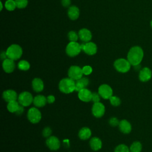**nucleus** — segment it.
Listing matches in <instances>:
<instances>
[{
  "label": "nucleus",
  "mask_w": 152,
  "mask_h": 152,
  "mask_svg": "<svg viewBox=\"0 0 152 152\" xmlns=\"http://www.w3.org/2000/svg\"><path fill=\"white\" fill-rule=\"evenodd\" d=\"M114 152H130V150L127 145L122 144L116 147Z\"/></svg>",
  "instance_id": "29"
},
{
  "label": "nucleus",
  "mask_w": 152,
  "mask_h": 152,
  "mask_svg": "<svg viewBox=\"0 0 152 152\" xmlns=\"http://www.w3.org/2000/svg\"><path fill=\"white\" fill-rule=\"evenodd\" d=\"M98 93L103 99H109L112 96L113 90L109 85L102 84L99 87Z\"/></svg>",
  "instance_id": "10"
},
{
  "label": "nucleus",
  "mask_w": 152,
  "mask_h": 152,
  "mask_svg": "<svg viewBox=\"0 0 152 152\" xmlns=\"http://www.w3.org/2000/svg\"><path fill=\"white\" fill-rule=\"evenodd\" d=\"M100 94L97 93L96 92H93L92 93V98H91V100L94 102V103H97L100 102Z\"/></svg>",
  "instance_id": "35"
},
{
  "label": "nucleus",
  "mask_w": 152,
  "mask_h": 152,
  "mask_svg": "<svg viewBox=\"0 0 152 152\" xmlns=\"http://www.w3.org/2000/svg\"><path fill=\"white\" fill-rule=\"evenodd\" d=\"M30 64L26 60H21L18 64V67L20 70L27 71L30 68Z\"/></svg>",
  "instance_id": "27"
},
{
  "label": "nucleus",
  "mask_w": 152,
  "mask_h": 152,
  "mask_svg": "<svg viewBox=\"0 0 152 152\" xmlns=\"http://www.w3.org/2000/svg\"><path fill=\"white\" fill-rule=\"evenodd\" d=\"M52 134V130L49 127H46L42 131V134L45 137H49Z\"/></svg>",
  "instance_id": "34"
},
{
  "label": "nucleus",
  "mask_w": 152,
  "mask_h": 152,
  "mask_svg": "<svg viewBox=\"0 0 152 152\" xmlns=\"http://www.w3.org/2000/svg\"><path fill=\"white\" fill-rule=\"evenodd\" d=\"M17 8H24L28 4L27 0H15Z\"/></svg>",
  "instance_id": "31"
},
{
  "label": "nucleus",
  "mask_w": 152,
  "mask_h": 152,
  "mask_svg": "<svg viewBox=\"0 0 152 152\" xmlns=\"http://www.w3.org/2000/svg\"><path fill=\"white\" fill-rule=\"evenodd\" d=\"M2 97L5 101L8 103L18 99L17 93L12 90H7L4 91L2 93Z\"/></svg>",
  "instance_id": "16"
},
{
  "label": "nucleus",
  "mask_w": 152,
  "mask_h": 152,
  "mask_svg": "<svg viewBox=\"0 0 152 152\" xmlns=\"http://www.w3.org/2000/svg\"><path fill=\"white\" fill-rule=\"evenodd\" d=\"M20 106V104L18 103V102H17L16 100L11 101L8 103L7 109L9 112L11 113H16V112L19 109Z\"/></svg>",
  "instance_id": "25"
},
{
  "label": "nucleus",
  "mask_w": 152,
  "mask_h": 152,
  "mask_svg": "<svg viewBox=\"0 0 152 152\" xmlns=\"http://www.w3.org/2000/svg\"><path fill=\"white\" fill-rule=\"evenodd\" d=\"M90 145L93 150L97 151L102 148V142L100 138L97 137H93L90 141Z\"/></svg>",
  "instance_id": "23"
},
{
  "label": "nucleus",
  "mask_w": 152,
  "mask_h": 152,
  "mask_svg": "<svg viewBox=\"0 0 152 152\" xmlns=\"http://www.w3.org/2000/svg\"><path fill=\"white\" fill-rule=\"evenodd\" d=\"M81 50H83L86 54L88 55H94L97 52V46L93 42H86L80 45Z\"/></svg>",
  "instance_id": "9"
},
{
  "label": "nucleus",
  "mask_w": 152,
  "mask_h": 152,
  "mask_svg": "<svg viewBox=\"0 0 152 152\" xmlns=\"http://www.w3.org/2000/svg\"><path fill=\"white\" fill-rule=\"evenodd\" d=\"M2 68L5 72H12L15 69V63L14 62V60L8 58L4 59L2 62Z\"/></svg>",
  "instance_id": "15"
},
{
  "label": "nucleus",
  "mask_w": 152,
  "mask_h": 152,
  "mask_svg": "<svg viewBox=\"0 0 152 152\" xmlns=\"http://www.w3.org/2000/svg\"><path fill=\"white\" fill-rule=\"evenodd\" d=\"M144 52L140 46H134L130 49L127 55V59L131 65L136 66L140 65L142 60Z\"/></svg>",
  "instance_id": "1"
},
{
  "label": "nucleus",
  "mask_w": 152,
  "mask_h": 152,
  "mask_svg": "<svg viewBox=\"0 0 152 152\" xmlns=\"http://www.w3.org/2000/svg\"><path fill=\"white\" fill-rule=\"evenodd\" d=\"M46 144L51 150H58L61 145L59 139L55 136H50L48 137L46 141Z\"/></svg>",
  "instance_id": "13"
},
{
  "label": "nucleus",
  "mask_w": 152,
  "mask_h": 152,
  "mask_svg": "<svg viewBox=\"0 0 152 152\" xmlns=\"http://www.w3.org/2000/svg\"><path fill=\"white\" fill-rule=\"evenodd\" d=\"M27 118L30 122L37 124L41 120L42 114L37 108L33 107L30 108L28 110Z\"/></svg>",
  "instance_id": "6"
},
{
  "label": "nucleus",
  "mask_w": 152,
  "mask_h": 152,
  "mask_svg": "<svg viewBox=\"0 0 152 152\" xmlns=\"http://www.w3.org/2000/svg\"><path fill=\"white\" fill-rule=\"evenodd\" d=\"M0 5H1V10H2V7H3V6H2V2H0Z\"/></svg>",
  "instance_id": "41"
},
{
  "label": "nucleus",
  "mask_w": 152,
  "mask_h": 152,
  "mask_svg": "<svg viewBox=\"0 0 152 152\" xmlns=\"http://www.w3.org/2000/svg\"><path fill=\"white\" fill-rule=\"evenodd\" d=\"M130 152H131V151H130Z\"/></svg>",
  "instance_id": "43"
},
{
  "label": "nucleus",
  "mask_w": 152,
  "mask_h": 152,
  "mask_svg": "<svg viewBox=\"0 0 152 152\" xmlns=\"http://www.w3.org/2000/svg\"><path fill=\"white\" fill-rule=\"evenodd\" d=\"M110 102L111 103V104L113 106H118L119 105H120L121 103V99L115 96H112L109 99Z\"/></svg>",
  "instance_id": "30"
},
{
  "label": "nucleus",
  "mask_w": 152,
  "mask_h": 152,
  "mask_svg": "<svg viewBox=\"0 0 152 152\" xmlns=\"http://www.w3.org/2000/svg\"><path fill=\"white\" fill-rule=\"evenodd\" d=\"M79 99L84 102H89L91 100L92 93L87 88H83L78 93Z\"/></svg>",
  "instance_id": "14"
},
{
  "label": "nucleus",
  "mask_w": 152,
  "mask_h": 152,
  "mask_svg": "<svg viewBox=\"0 0 152 152\" xmlns=\"http://www.w3.org/2000/svg\"><path fill=\"white\" fill-rule=\"evenodd\" d=\"M118 126L120 131L124 134H129L132 130L131 124L126 119L121 120Z\"/></svg>",
  "instance_id": "17"
},
{
  "label": "nucleus",
  "mask_w": 152,
  "mask_h": 152,
  "mask_svg": "<svg viewBox=\"0 0 152 152\" xmlns=\"http://www.w3.org/2000/svg\"><path fill=\"white\" fill-rule=\"evenodd\" d=\"M5 7L7 10L10 11H13L17 7L15 1L14 0H7L5 2Z\"/></svg>",
  "instance_id": "28"
},
{
  "label": "nucleus",
  "mask_w": 152,
  "mask_h": 152,
  "mask_svg": "<svg viewBox=\"0 0 152 152\" xmlns=\"http://www.w3.org/2000/svg\"><path fill=\"white\" fill-rule=\"evenodd\" d=\"M6 53L8 58L12 60L18 59L22 55L23 50L18 45H12L10 46L6 50Z\"/></svg>",
  "instance_id": "3"
},
{
  "label": "nucleus",
  "mask_w": 152,
  "mask_h": 152,
  "mask_svg": "<svg viewBox=\"0 0 152 152\" xmlns=\"http://www.w3.org/2000/svg\"><path fill=\"white\" fill-rule=\"evenodd\" d=\"M59 89L65 94L72 93L75 89V82L70 78H63L59 83Z\"/></svg>",
  "instance_id": "2"
},
{
  "label": "nucleus",
  "mask_w": 152,
  "mask_h": 152,
  "mask_svg": "<svg viewBox=\"0 0 152 152\" xmlns=\"http://www.w3.org/2000/svg\"><path fill=\"white\" fill-rule=\"evenodd\" d=\"M71 4L70 0H62V4L65 7H68Z\"/></svg>",
  "instance_id": "38"
},
{
  "label": "nucleus",
  "mask_w": 152,
  "mask_h": 152,
  "mask_svg": "<svg viewBox=\"0 0 152 152\" xmlns=\"http://www.w3.org/2000/svg\"><path fill=\"white\" fill-rule=\"evenodd\" d=\"M142 150V144L140 141H135L132 143L129 150L131 152H141Z\"/></svg>",
  "instance_id": "26"
},
{
  "label": "nucleus",
  "mask_w": 152,
  "mask_h": 152,
  "mask_svg": "<svg viewBox=\"0 0 152 152\" xmlns=\"http://www.w3.org/2000/svg\"><path fill=\"white\" fill-rule=\"evenodd\" d=\"M81 50L80 45L76 42H70L66 48V53L71 57L78 55Z\"/></svg>",
  "instance_id": "5"
},
{
  "label": "nucleus",
  "mask_w": 152,
  "mask_h": 152,
  "mask_svg": "<svg viewBox=\"0 0 152 152\" xmlns=\"http://www.w3.org/2000/svg\"><path fill=\"white\" fill-rule=\"evenodd\" d=\"M47 102V98L43 95H37L33 99V104L37 107L44 106Z\"/></svg>",
  "instance_id": "21"
},
{
  "label": "nucleus",
  "mask_w": 152,
  "mask_h": 152,
  "mask_svg": "<svg viewBox=\"0 0 152 152\" xmlns=\"http://www.w3.org/2000/svg\"><path fill=\"white\" fill-rule=\"evenodd\" d=\"M18 101L23 106H28L33 102V97L31 94L28 91H23L18 96Z\"/></svg>",
  "instance_id": "7"
},
{
  "label": "nucleus",
  "mask_w": 152,
  "mask_h": 152,
  "mask_svg": "<svg viewBox=\"0 0 152 152\" xmlns=\"http://www.w3.org/2000/svg\"><path fill=\"white\" fill-rule=\"evenodd\" d=\"M152 77L151 70L148 67H144L142 68L138 74V78L142 82L148 81Z\"/></svg>",
  "instance_id": "12"
},
{
  "label": "nucleus",
  "mask_w": 152,
  "mask_h": 152,
  "mask_svg": "<svg viewBox=\"0 0 152 152\" xmlns=\"http://www.w3.org/2000/svg\"><path fill=\"white\" fill-rule=\"evenodd\" d=\"M131 64L128 59L119 58L116 59L114 62L115 69L119 72L125 73L129 71L131 68Z\"/></svg>",
  "instance_id": "4"
},
{
  "label": "nucleus",
  "mask_w": 152,
  "mask_h": 152,
  "mask_svg": "<svg viewBox=\"0 0 152 152\" xmlns=\"http://www.w3.org/2000/svg\"><path fill=\"white\" fill-rule=\"evenodd\" d=\"M55 100V97L52 95H49L47 97V101L49 103H53Z\"/></svg>",
  "instance_id": "37"
},
{
  "label": "nucleus",
  "mask_w": 152,
  "mask_h": 152,
  "mask_svg": "<svg viewBox=\"0 0 152 152\" xmlns=\"http://www.w3.org/2000/svg\"><path fill=\"white\" fill-rule=\"evenodd\" d=\"M1 59H7V53H6V52H2L1 54Z\"/></svg>",
  "instance_id": "40"
},
{
  "label": "nucleus",
  "mask_w": 152,
  "mask_h": 152,
  "mask_svg": "<svg viewBox=\"0 0 152 152\" xmlns=\"http://www.w3.org/2000/svg\"><path fill=\"white\" fill-rule=\"evenodd\" d=\"M80 15V11L78 7L71 6L68 10V15L71 20H77Z\"/></svg>",
  "instance_id": "22"
},
{
  "label": "nucleus",
  "mask_w": 152,
  "mask_h": 152,
  "mask_svg": "<svg viewBox=\"0 0 152 152\" xmlns=\"http://www.w3.org/2000/svg\"><path fill=\"white\" fill-rule=\"evenodd\" d=\"M82 70H83V74H84L86 75H90L93 71L92 68L89 65H86V66H83V68H82Z\"/></svg>",
  "instance_id": "33"
},
{
  "label": "nucleus",
  "mask_w": 152,
  "mask_h": 152,
  "mask_svg": "<svg viewBox=\"0 0 152 152\" xmlns=\"http://www.w3.org/2000/svg\"><path fill=\"white\" fill-rule=\"evenodd\" d=\"M79 38L84 42H88L92 37L91 33L90 30L87 28H82L78 32Z\"/></svg>",
  "instance_id": "18"
},
{
  "label": "nucleus",
  "mask_w": 152,
  "mask_h": 152,
  "mask_svg": "<svg viewBox=\"0 0 152 152\" xmlns=\"http://www.w3.org/2000/svg\"><path fill=\"white\" fill-rule=\"evenodd\" d=\"M93 115L96 118H101L103 116L105 112L104 104L100 102L94 103L91 109Z\"/></svg>",
  "instance_id": "11"
},
{
  "label": "nucleus",
  "mask_w": 152,
  "mask_h": 152,
  "mask_svg": "<svg viewBox=\"0 0 152 152\" xmlns=\"http://www.w3.org/2000/svg\"><path fill=\"white\" fill-rule=\"evenodd\" d=\"M23 112H24V106H23L22 105L20 104L19 109H18V110L15 113L17 115H21Z\"/></svg>",
  "instance_id": "39"
},
{
  "label": "nucleus",
  "mask_w": 152,
  "mask_h": 152,
  "mask_svg": "<svg viewBox=\"0 0 152 152\" xmlns=\"http://www.w3.org/2000/svg\"><path fill=\"white\" fill-rule=\"evenodd\" d=\"M91 135V131L90 129L87 127H83L82 128L79 132H78V137L81 140H86L90 138Z\"/></svg>",
  "instance_id": "24"
},
{
  "label": "nucleus",
  "mask_w": 152,
  "mask_h": 152,
  "mask_svg": "<svg viewBox=\"0 0 152 152\" xmlns=\"http://www.w3.org/2000/svg\"><path fill=\"white\" fill-rule=\"evenodd\" d=\"M89 84V80L88 78L82 77L80 79L78 80L75 82V89L77 91H80L83 88H85Z\"/></svg>",
  "instance_id": "19"
},
{
  "label": "nucleus",
  "mask_w": 152,
  "mask_h": 152,
  "mask_svg": "<svg viewBox=\"0 0 152 152\" xmlns=\"http://www.w3.org/2000/svg\"><path fill=\"white\" fill-rule=\"evenodd\" d=\"M150 24H151V27H152V20H151V23H150Z\"/></svg>",
  "instance_id": "42"
},
{
  "label": "nucleus",
  "mask_w": 152,
  "mask_h": 152,
  "mask_svg": "<svg viewBox=\"0 0 152 152\" xmlns=\"http://www.w3.org/2000/svg\"><path fill=\"white\" fill-rule=\"evenodd\" d=\"M32 88L36 92H40L43 90L44 84L43 81L39 78H35L32 81Z\"/></svg>",
  "instance_id": "20"
},
{
  "label": "nucleus",
  "mask_w": 152,
  "mask_h": 152,
  "mask_svg": "<svg viewBox=\"0 0 152 152\" xmlns=\"http://www.w3.org/2000/svg\"><path fill=\"white\" fill-rule=\"evenodd\" d=\"M119 122L120 121H119V120L116 118H114V117L111 118L109 119V124L112 126H116L119 125Z\"/></svg>",
  "instance_id": "36"
},
{
  "label": "nucleus",
  "mask_w": 152,
  "mask_h": 152,
  "mask_svg": "<svg viewBox=\"0 0 152 152\" xmlns=\"http://www.w3.org/2000/svg\"><path fill=\"white\" fill-rule=\"evenodd\" d=\"M69 78L72 79L74 81H77L83 77V72L82 68L78 66L73 65L71 66L68 71Z\"/></svg>",
  "instance_id": "8"
},
{
  "label": "nucleus",
  "mask_w": 152,
  "mask_h": 152,
  "mask_svg": "<svg viewBox=\"0 0 152 152\" xmlns=\"http://www.w3.org/2000/svg\"><path fill=\"white\" fill-rule=\"evenodd\" d=\"M68 37L70 42H76L79 37L78 35H77L75 31H71L68 34Z\"/></svg>",
  "instance_id": "32"
}]
</instances>
